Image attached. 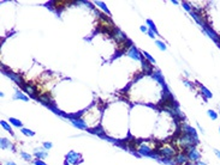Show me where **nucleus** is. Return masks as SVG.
<instances>
[{"mask_svg":"<svg viewBox=\"0 0 220 165\" xmlns=\"http://www.w3.org/2000/svg\"><path fill=\"white\" fill-rule=\"evenodd\" d=\"M200 90H201V92H202V95H203V97H205V98L209 99V98H212V97H213L212 92H211L207 87H205L203 85H200Z\"/></svg>","mask_w":220,"mask_h":165,"instance_id":"6ab92c4d","label":"nucleus"},{"mask_svg":"<svg viewBox=\"0 0 220 165\" xmlns=\"http://www.w3.org/2000/svg\"><path fill=\"white\" fill-rule=\"evenodd\" d=\"M37 101H39L40 103H42L44 105L48 107V108H52V107H54L55 105L54 102H53V98H52V96H51L50 93H41V95H39Z\"/></svg>","mask_w":220,"mask_h":165,"instance_id":"0eeeda50","label":"nucleus"},{"mask_svg":"<svg viewBox=\"0 0 220 165\" xmlns=\"http://www.w3.org/2000/svg\"><path fill=\"white\" fill-rule=\"evenodd\" d=\"M154 148H152L148 144H146V142H142L140 146H138V148H137V152H138V154H141V156H144V157H150L153 153H154Z\"/></svg>","mask_w":220,"mask_h":165,"instance_id":"423d86ee","label":"nucleus"},{"mask_svg":"<svg viewBox=\"0 0 220 165\" xmlns=\"http://www.w3.org/2000/svg\"><path fill=\"white\" fill-rule=\"evenodd\" d=\"M110 36L118 43V44H119V46H121V44H124L125 42L129 41V38L126 37V35H125L119 28H117V26H113L112 32H111Z\"/></svg>","mask_w":220,"mask_h":165,"instance_id":"f03ea898","label":"nucleus"},{"mask_svg":"<svg viewBox=\"0 0 220 165\" xmlns=\"http://www.w3.org/2000/svg\"><path fill=\"white\" fill-rule=\"evenodd\" d=\"M182 5H183L184 10H186V11H189V12H191V11H192V10H191V7H190V4H189V2L183 1V2H182Z\"/></svg>","mask_w":220,"mask_h":165,"instance_id":"2f4dec72","label":"nucleus"},{"mask_svg":"<svg viewBox=\"0 0 220 165\" xmlns=\"http://www.w3.org/2000/svg\"><path fill=\"white\" fill-rule=\"evenodd\" d=\"M190 14H191V17L194 18V20L199 24V25H201V26H205L207 23H206V20H205V18L200 14V12H197V11H191L190 12Z\"/></svg>","mask_w":220,"mask_h":165,"instance_id":"4468645a","label":"nucleus"},{"mask_svg":"<svg viewBox=\"0 0 220 165\" xmlns=\"http://www.w3.org/2000/svg\"><path fill=\"white\" fill-rule=\"evenodd\" d=\"M5 165H16V163H13V162H7Z\"/></svg>","mask_w":220,"mask_h":165,"instance_id":"ea45409f","label":"nucleus"},{"mask_svg":"<svg viewBox=\"0 0 220 165\" xmlns=\"http://www.w3.org/2000/svg\"><path fill=\"white\" fill-rule=\"evenodd\" d=\"M153 75H154V78L158 80V83H160V84H161V85L165 87V86H166V85H165V80H164V77L161 75V73H160V72H154V73H153Z\"/></svg>","mask_w":220,"mask_h":165,"instance_id":"aec40b11","label":"nucleus"},{"mask_svg":"<svg viewBox=\"0 0 220 165\" xmlns=\"http://www.w3.org/2000/svg\"><path fill=\"white\" fill-rule=\"evenodd\" d=\"M22 91L23 92H25L27 95H29V97L30 98H34V99H37V97H39V92H37V87L34 85V84H31V83H25L22 87Z\"/></svg>","mask_w":220,"mask_h":165,"instance_id":"7ed1b4c3","label":"nucleus"},{"mask_svg":"<svg viewBox=\"0 0 220 165\" xmlns=\"http://www.w3.org/2000/svg\"><path fill=\"white\" fill-rule=\"evenodd\" d=\"M34 156H35V158H36V159H41V160H44V159L48 156V153L46 152V150H36V151L34 152Z\"/></svg>","mask_w":220,"mask_h":165,"instance_id":"f3484780","label":"nucleus"},{"mask_svg":"<svg viewBox=\"0 0 220 165\" xmlns=\"http://www.w3.org/2000/svg\"><path fill=\"white\" fill-rule=\"evenodd\" d=\"M173 160H174L176 165H188L190 163L189 162V158H188V154L185 152H183V151L177 152V154L174 156Z\"/></svg>","mask_w":220,"mask_h":165,"instance_id":"6e6552de","label":"nucleus"},{"mask_svg":"<svg viewBox=\"0 0 220 165\" xmlns=\"http://www.w3.org/2000/svg\"><path fill=\"white\" fill-rule=\"evenodd\" d=\"M21 133H23V135H27V136H34L35 135V133L33 132V130H30V129H28V128H21Z\"/></svg>","mask_w":220,"mask_h":165,"instance_id":"393cba45","label":"nucleus"},{"mask_svg":"<svg viewBox=\"0 0 220 165\" xmlns=\"http://www.w3.org/2000/svg\"><path fill=\"white\" fill-rule=\"evenodd\" d=\"M0 147H1V150L13 148V145H12V142H11L8 139H6V138H1V139H0Z\"/></svg>","mask_w":220,"mask_h":165,"instance_id":"dca6fc26","label":"nucleus"},{"mask_svg":"<svg viewBox=\"0 0 220 165\" xmlns=\"http://www.w3.org/2000/svg\"><path fill=\"white\" fill-rule=\"evenodd\" d=\"M155 152L161 157V158H170V159H172V158H174V156L177 154V150L171 145V144H168V145H160L159 147H157L155 148Z\"/></svg>","mask_w":220,"mask_h":165,"instance_id":"f257e3e1","label":"nucleus"},{"mask_svg":"<svg viewBox=\"0 0 220 165\" xmlns=\"http://www.w3.org/2000/svg\"><path fill=\"white\" fill-rule=\"evenodd\" d=\"M141 31H142V32H146V34H147V32H148V29H147L146 26H143V25H142V26H141Z\"/></svg>","mask_w":220,"mask_h":165,"instance_id":"c9c22d12","label":"nucleus"},{"mask_svg":"<svg viewBox=\"0 0 220 165\" xmlns=\"http://www.w3.org/2000/svg\"><path fill=\"white\" fill-rule=\"evenodd\" d=\"M34 164L35 165H48V164H46L44 160H41V159H35V160H34Z\"/></svg>","mask_w":220,"mask_h":165,"instance_id":"473e14b6","label":"nucleus"},{"mask_svg":"<svg viewBox=\"0 0 220 165\" xmlns=\"http://www.w3.org/2000/svg\"><path fill=\"white\" fill-rule=\"evenodd\" d=\"M95 5H96V6H99V7H101V10H102L105 13L110 14V10H108V8H107V6L105 5V2H102V1H95Z\"/></svg>","mask_w":220,"mask_h":165,"instance_id":"5701e85b","label":"nucleus"},{"mask_svg":"<svg viewBox=\"0 0 220 165\" xmlns=\"http://www.w3.org/2000/svg\"><path fill=\"white\" fill-rule=\"evenodd\" d=\"M147 25H148L149 30H152L153 32H155V34H158V35H159V32H158V28H157V25L154 24V22H153L152 19H147Z\"/></svg>","mask_w":220,"mask_h":165,"instance_id":"412c9836","label":"nucleus"},{"mask_svg":"<svg viewBox=\"0 0 220 165\" xmlns=\"http://www.w3.org/2000/svg\"><path fill=\"white\" fill-rule=\"evenodd\" d=\"M202 30H203V32H205V34H206L208 37H211V38H212V40H213V41H214L217 44H219V43H220V37L218 36V35H217V34H215V32H214V30H213V29H212V28H211L208 24H206L205 26H202Z\"/></svg>","mask_w":220,"mask_h":165,"instance_id":"9d476101","label":"nucleus"},{"mask_svg":"<svg viewBox=\"0 0 220 165\" xmlns=\"http://www.w3.org/2000/svg\"><path fill=\"white\" fill-rule=\"evenodd\" d=\"M180 129H182L183 133H186V134H189V135H191V136L199 139L197 130H196L194 127H191L190 124H188V123H185V122H182V123H180Z\"/></svg>","mask_w":220,"mask_h":165,"instance_id":"9b49d317","label":"nucleus"},{"mask_svg":"<svg viewBox=\"0 0 220 165\" xmlns=\"http://www.w3.org/2000/svg\"><path fill=\"white\" fill-rule=\"evenodd\" d=\"M155 43H157V46L159 47L160 50H166V46L164 42H161V41H155Z\"/></svg>","mask_w":220,"mask_h":165,"instance_id":"7c9ffc66","label":"nucleus"},{"mask_svg":"<svg viewBox=\"0 0 220 165\" xmlns=\"http://www.w3.org/2000/svg\"><path fill=\"white\" fill-rule=\"evenodd\" d=\"M218 47H219V48H220V43H219V44H218Z\"/></svg>","mask_w":220,"mask_h":165,"instance_id":"a19ab883","label":"nucleus"},{"mask_svg":"<svg viewBox=\"0 0 220 165\" xmlns=\"http://www.w3.org/2000/svg\"><path fill=\"white\" fill-rule=\"evenodd\" d=\"M2 73L5 74V75H7L10 79H12L19 87H22L25 83H24V78H23V75H21V74H18V73H15V72H11V71H7V69H5V68H2Z\"/></svg>","mask_w":220,"mask_h":165,"instance_id":"20e7f679","label":"nucleus"},{"mask_svg":"<svg viewBox=\"0 0 220 165\" xmlns=\"http://www.w3.org/2000/svg\"><path fill=\"white\" fill-rule=\"evenodd\" d=\"M90 133H93V134H96V135H101V136H104V130L101 129V127L100 126H98L96 128H93V129H88Z\"/></svg>","mask_w":220,"mask_h":165,"instance_id":"b1692460","label":"nucleus"},{"mask_svg":"<svg viewBox=\"0 0 220 165\" xmlns=\"http://www.w3.org/2000/svg\"><path fill=\"white\" fill-rule=\"evenodd\" d=\"M142 55H144V59H146L147 61H149L150 63H154V62H155V60L152 57V55L149 54V53H147V52H142Z\"/></svg>","mask_w":220,"mask_h":165,"instance_id":"cd10ccee","label":"nucleus"},{"mask_svg":"<svg viewBox=\"0 0 220 165\" xmlns=\"http://www.w3.org/2000/svg\"><path fill=\"white\" fill-rule=\"evenodd\" d=\"M0 124H1V127H2L5 130H7L8 133H11V134L13 135V133H12V130H11V126H10V124H8L6 121H4V120H2V121L0 122Z\"/></svg>","mask_w":220,"mask_h":165,"instance_id":"a878e982","label":"nucleus"},{"mask_svg":"<svg viewBox=\"0 0 220 165\" xmlns=\"http://www.w3.org/2000/svg\"><path fill=\"white\" fill-rule=\"evenodd\" d=\"M71 123L73 124V127L78 128V129H81V130H86V129H88V126H87L86 121H83V120H81V118L71 120Z\"/></svg>","mask_w":220,"mask_h":165,"instance_id":"2eb2a0df","label":"nucleus"},{"mask_svg":"<svg viewBox=\"0 0 220 165\" xmlns=\"http://www.w3.org/2000/svg\"><path fill=\"white\" fill-rule=\"evenodd\" d=\"M13 99H21V101H24V102H28V97L23 93V91H19V90H16L15 92V96H13Z\"/></svg>","mask_w":220,"mask_h":165,"instance_id":"a211bd4d","label":"nucleus"},{"mask_svg":"<svg viewBox=\"0 0 220 165\" xmlns=\"http://www.w3.org/2000/svg\"><path fill=\"white\" fill-rule=\"evenodd\" d=\"M65 159H66V163H70V164H73V165L79 164V163L82 162L81 154L77 153V152H75V151H70V152L66 154Z\"/></svg>","mask_w":220,"mask_h":165,"instance_id":"39448f33","label":"nucleus"},{"mask_svg":"<svg viewBox=\"0 0 220 165\" xmlns=\"http://www.w3.org/2000/svg\"><path fill=\"white\" fill-rule=\"evenodd\" d=\"M21 157L23 158V159H25L27 162H30L31 159H33V156H30V154H28L27 152H21Z\"/></svg>","mask_w":220,"mask_h":165,"instance_id":"c756f323","label":"nucleus"},{"mask_svg":"<svg viewBox=\"0 0 220 165\" xmlns=\"http://www.w3.org/2000/svg\"><path fill=\"white\" fill-rule=\"evenodd\" d=\"M147 34L149 35V37H150V38H153V40L155 38V35H157V34H155V32H153L152 30H149V29H148V32H147Z\"/></svg>","mask_w":220,"mask_h":165,"instance_id":"f704fd0d","label":"nucleus"},{"mask_svg":"<svg viewBox=\"0 0 220 165\" xmlns=\"http://www.w3.org/2000/svg\"><path fill=\"white\" fill-rule=\"evenodd\" d=\"M161 163H164L166 165H176L174 163V160L173 159H170V158H161V160H160Z\"/></svg>","mask_w":220,"mask_h":165,"instance_id":"c85d7f7f","label":"nucleus"},{"mask_svg":"<svg viewBox=\"0 0 220 165\" xmlns=\"http://www.w3.org/2000/svg\"><path fill=\"white\" fill-rule=\"evenodd\" d=\"M219 133H220V126H219Z\"/></svg>","mask_w":220,"mask_h":165,"instance_id":"79ce46f5","label":"nucleus"},{"mask_svg":"<svg viewBox=\"0 0 220 165\" xmlns=\"http://www.w3.org/2000/svg\"><path fill=\"white\" fill-rule=\"evenodd\" d=\"M191 165H207V164H206L205 162H201V160H200V162H197V163H194V164L191 163Z\"/></svg>","mask_w":220,"mask_h":165,"instance_id":"e433bc0d","label":"nucleus"},{"mask_svg":"<svg viewBox=\"0 0 220 165\" xmlns=\"http://www.w3.org/2000/svg\"><path fill=\"white\" fill-rule=\"evenodd\" d=\"M44 148H45V150L52 148V142H44Z\"/></svg>","mask_w":220,"mask_h":165,"instance_id":"72a5a7b5","label":"nucleus"},{"mask_svg":"<svg viewBox=\"0 0 220 165\" xmlns=\"http://www.w3.org/2000/svg\"><path fill=\"white\" fill-rule=\"evenodd\" d=\"M184 84H185V85H186V86H189V87H192V86H191V84H190V83H189V81H186V80H185V81H184Z\"/></svg>","mask_w":220,"mask_h":165,"instance_id":"58836bf2","label":"nucleus"},{"mask_svg":"<svg viewBox=\"0 0 220 165\" xmlns=\"http://www.w3.org/2000/svg\"><path fill=\"white\" fill-rule=\"evenodd\" d=\"M126 54H128V56H130L131 59H134V60H140V61L142 60V56H141L142 53L135 46H132L131 48H129L128 52H126Z\"/></svg>","mask_w":220,"mask_h":165,"instance_id":"f8f14e48","label":"nucleus"},{"mask_svg":"<svg viewBox=\"0 0 220 165\" xmlns=\"http://www.w3.org/2000/svg\"><path fill=\"white\" fill-rule=\"evenodd\" d=\"M142 62V71H143V74H149L152 75L153 74V63H150L149 61H147L146 59H142L141 60Z\"/></svg>","mask_w":220,"mask_h":165,"instance_id":"ddd939ff","label":"nucleus"},{"mask_svg":"<svg viewBox=\"0 0 220 165\" xmlns=\"http://www.w3.org/2000/svg\"><path fill=\"white\" fill-rule=\"evenodd\" d=\"M186 154H188V158H189V162L190 163H197V162H200L201 160V153H200V151L196 148V147H194V148H191L190 151H188L186 152Z\"/></svg>","mask_w":220,"mask_h":165,"instance_id":"1a4fd4ad","label":"nucleus"},{"mask_svg":"<svg viewBox=\"0 0 220 165\" xmlns=\"http://www.w3.org/2000/svg\"><path fill=\"white\" fill-rule=\"evenodd\" d=\"M207 114H208L209 118H211V120H213V121H215V120L218 118V114H217V111H215V110L209 109L208 111H207Z\"/></svg>","mask_w":220,"mask_h":165,"instance_id":"bb28decb","label":"nucleus"},{"mask_svg":"<svg viewBox=\"0 0 220 165\" xmlns=\"http://www.w3.org/2000/svg\"><path fill=\"white\" fill-rule=\"evenodd\" d=\"M214 152H215V156H217L218 158H220V151L219 150H214Z\"/></svg>","mask_w":220,"mask_h":165,"instance_id":"4c0bfd02","label":"nucleus"},{"mask_svg":"<svg viewBox=\"0 0 220 165\" xmlns=\"http://www.w3.org/2000/svg\"><path fill=\"white\" fill-rule=\"evenodd\" d=\"M10 123L15 127H18V128H23V123L18 120V118H15V117H10Z\"/></svg>","mask_w":220,"mask_h":165,"instance_id":"4be33fe9","label":"nucleus"}]
</instances>
